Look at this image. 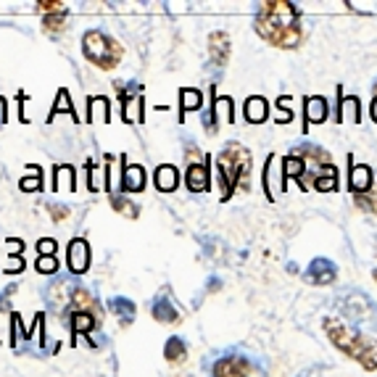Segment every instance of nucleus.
<instances>
[{"label":"nucleus","instance_id":"obj_1","mask_svg":"<svg viewBox=\"0 0 377 377\" xmlns=\"http://www.w3.org/2000/svg\"><path fill=\"white\" fill-rule=\"evenodd\" d=\"M253 26L261 40H267L274 48L293 51L303 42V29H301V11L293 3L285 0H269L264 3L253 19Z\"/></svg>","mask_w":377,"mask_h":377},{"label":"nucleus","instance_id":"obj_2","mask_svg":"<svg viewBox=\"0 0 377 377\" xmlns=\"http://www.w3.org/2000/svg\"><path fill=\"white\" fill-rule=\"evenodd\" d=\"M322 327H325L330 343H333L340 353L351 356L353 362H359L367 372H375L377 369V340L372 338V335L362 333L359 327H351V325H346V322H340L335 317H325Z\"/></svg>","mask_w":377,"mask_h":377},{"label":"nucleus","instance_id":"obj_3","mask_svg":"<svg viewBox=\"0 0 377 377\" xmlns=\"http://www.w3.org/2000/svg\"><path fill=\"white\" fill-rule=\"evenodd\" d=\"M217 171H219L221 201H230L235 190H248L251 153L240 143H227L217 156Z\"/></svg>","mask_w":377,"mask_h":377},{"label":"nucleus","instance_id":"obj_4","mask_svg":"<svg viewBox=\"0 0 377 377\" xmlns=\"http://www.w3.org/2000/svg\"><path fill=\"white\" fill-rule=\"evenodd\" d=\"M335 306L346 319H351V325L377 330V303L367 296L365 290H356V287L343 290L335 299Z\"/></svg>","mask_w":377,"mask_h":377},{"label":"nucleus","instance_id":"obj_5","mask_svg":"<svg viewBox=\"0 0 377 377\" xmlns=\"http://www.w3.org/2000/svg\"><path fill=\"white\" fill-rule=\"evenodd\" d=\"M82 53L85 58L95 64L98 69H114L122 61V45L111 35H106L101 29H90L82 37Z\"/></svg>","mask_w":377,"mask_h":377},{"label":"nucleus","instance_id":"obj_6","mask_svg":"<svg viewBox=\"0 0 377 377\" xmlns=\"http://www.w3.org/2000/svg\"><path fill=\"white\" fill-rule=\"evenodd\" d=\"M208 377H251V362L240 353H224L211 365Z\"/></svg>","mask_w":377,"mask_h":377},{"label":"nucleus","instance_id":"obj_7","mask_svg":"<svg viewBox=\"0 0 377 377\" xmlns=\"http://www.w3.org/2000/svg\"><path fill=\"white\" fill-rule=\"evenodd\" d=\"M335 277H338V267H335V261L325 259V256H317V259L309 264V269L303 272V280L309 283V285H333L335 283Z\"/></svg>","mask_w":377,"mask_h":377},{"label":"nucleus","instance_id":"obj_8","mask_svg":"<svg viewBox=\"0 0 377 377\" xmlns=\"http://www.w3.org/2000/svg\"><path fill=\"white\" fill-rule=\"evenodd\" d=\"M69 309H72V314H92V317L98 319V325L103 322V309H101V303H98V299H95L82 283L74 287L72 301H69Z\"/></svg>","mask_w":377,"mask_h":377},{"label":"nucleus","instance_id":"obj_9","mask_svg":"<svg viewBox=\"0 0 377 377\" xmlns=\"http://www.w3.org/2000/svg\"><path fill=\"white\" fill-rule=\"evenodd\" d=\"M117 90L124 101V122H137L143 119V98H140V85L137 82H117Z\"/></svg>","mask_w":377,"mask_h":377},{"label":"nucleus","instance_id":"obj_10","mask_svg":"<svg viewBox=\"0 0 377 377\" xmlns=\"http://www.w3.org/2000/svg\"><path fill=\"white\" fill-rule=\"evenodd\" d=\"M151 314H153V319L156 322H164V325H177L180 319H183V314L180 309L174 306V301H171L169 290H164V293H158L153 303H151Z\"/></svg>","mask_w":377,"mask_h":377},{"label":"nucleus","instance_id":"obj_11","mask_svg":"<svg viewBox=\"0 0 377 377\" xmlns=\"http://www.w3.org/2000/svg\"><path fill=\"white\" fill-rule=\"evenodd\" d=\"M79 283H74V277H56L53 283H48L45 287V299L51 306H69V301H72V293H74V287Z\"/></svg>","mask_w":377,"mask_h":377},{"label":"nucleus","instance_id":"obj_12","mask_svg":"<svg viewBox=\"0 0 377 377\" xmlns=\"http://www.w3.org/2000/svg\"><path fill=\"white\" fill-rule=\"evenodd\" d=\"M208 53H211V66L224 69L230 61V37L227 32H211L208 35Z\"/></svg>","mask_w":377,"mask_h":377},{"label":"nucleus","instance_id":"obj_13","mask_svg":"<svg viewBox=\"0 0 377 377\" xmlns=\"http://www.w3.org/2000/svg\"><path fill=\"white\" fill-rule=\"evenodd\" d=\"M277 169H283V164L277 161V156H269L267 158V167H264V190L269 198H277V195L285 190V174H277Z\"/></svg>","mask_w":377,"mask_h":377},{"label":"nucleus","instance_id":"obj_14","mask_svg":"<svg viewBox=\"0 0 377 377\" xmlns=\"http://www.w3.org/2000/svg\"><path fill=\"white\" fill-rule=\"evenodd\" d=\"M87 267H90V248L85 240H72L69 243V269L72 274H82L87 272Z\"/></svg>","mask_w":377,"mask_h":377},{"label":"nucleus","instance_id":"obj_15","mask_svg":"<svg viewBox=\"0 0 377 377\" xmlns=\"http://www.w3.org/2000/svg\"><path fill=\"white\" fill-rule=\"evenodd\" d=\"M372 167H367V164H353L351 169H349V187H351L356 195H367L369 193V187H372Z\"/></svg>","mask_w":377,"mask_h":377},{"label":"nucleus","instance_id":"obj_16","mask_svg":"<svg viewBox=\"0 0 377 377\" xmlns=\"http://www.w3.org/2000/svg\"><path fill=\"white\" fill-rule=\"evenodd\" d=\"M185 183L193 193H206L211 183H208V164L201 161V164H190L187 171H185Z\"/></svg>","mask_w":377,"mask_h":377},{"label":"nucleus","instance_id":"obj_17","mask_svg":"<svg viewBox=\"0 0 377 377\" xmlns=\"http://www.w3.org/2000/svg\"><path fill=\"white\" fill-rule=\"evenodd\" d=\"M108 312L117 314L119 317V325L122 327H130L135 322V314H137V306L132 303L130 299H124V296H114V299L108 301Z\"/></svg>","mask_w":377,"mask_h":377},{"label":"nucleus","instance_id":"obj_18","mask_svg":"<svg viewBox=\"0 0 377 377\" xmlns=\"http://www.w3.org/2000/svg\"><path fill=\"white\" fill-rule=\"evenodd\" d=\"M243 114H246V119L251 124L267 122V117H269V103H267V98H261V95H251V98H246Z\"/></svg>","mask_w":377,"mask_h":377},{"label":"nucleus","instance_id":"obj_19","mask_svg":"<svg viewBox=\"0 0 377 377\" xmlns=\"http://www.w3.org/2000/svg\"><path fill=\"white\" fill-rule=\"evenodd\" d=\"M303 114H306V127L309 124H322L327 119V101L322 95H312V98H306V103H303Z\"/></svg>","mask_w":377,"mask_h":377},{"label":"nucleus","instance_id":"obj_20","mask_svg":"<svg viewBox=\"0 0 377 377\" xmlns=\"http://www.w3.org/2000/svg\"><path fill=\"white\" fill-rule=\"evenodd\" d=\"M314 187L319 193H330V190L338 187V169H335V164H325V167H319V169L314 171Z\"/></svg>","mask_w":377,"mask_h":377},{"label":"nucleus","instance_id":"obj_21","mask_svg":"<svg viewBox=\"0 0 377 377\" xmlns=\"http://www.w3.org/2000/svg\"><path fill=\"white\" fill-rule=\"evenodd\" d=\"M122 187L127 193H140L145 187V169L137 167V164H127L124 167V174H122Z\"/></svg>","mask_w":377,"mask_h":377},{"label":"nucleus","instance_id":"obj_22","mask_svg":"<svg viewBox=\"0 0 377 377\" xmlns=\"http://www.w3.org/2000/svg\"><path fill=\"white\" fill-rule=\"evenodd\" d=\"M177 185H180V171L174 169L171 164H161L156 169V187L161 193H171V190H177Z\"/></svg>","mask_w":377,"mask_h":377},{"label":"nucleus","instance_id":"obj_23","mask_svg":"<svg viewBox=\"0 0 377 377\" xmlns=\"http://www.w3.org/2000/svg\"><path fill=\"white\" fill-rule=\"evenodd\" d=\"M164 356H167V362L171 365H183L185 359H187V343L183 338H169L167 340V346H164Z\"/></svg>","mask_w":377,"mask_h":377},{"label":"nucleus","instance_id":"obj_24","mask_svg":"<svg viewBox=\"0 0 377 377\" xmlns=\"http://www.w3.org/2000/svg\"><path fill=\"white\" fill-rule=\"evenodd\" d=\"M283 174L285 180H301L303 185V174H306V161L301 156H287L283 158Z\"/></svg>","mask_w":377,"mask_h":377},{"label":"nucleus","instance_id":"obj_25","mask_svg":"<svg viewBox=\"0 0 377 377\" xmlns=\"http://www.w3.org/2000/svg\"><path fill=\"white\" fill-rule=\"evenodd\" d=\"M111 208L119 211V214H124V217H130V219H137V217H140V208L135 206L127 195H119V193L111 195Z\"/></svg>","mask_w":377,"mask_h":377},{"label":"nucleus","instance_id":"obj_26","mask_svg":"<svg viewBox=\"0 0 377 377\" xmlns=\"http://www.w3.org/2000/svg\"><path fill=\"white\" fill-rule=\"evenodd\" d=\"M201 106H203V95L195 87H185L180 92V111H198Z\"/></svg>","mask_w":377,"mask_h":377},{"label":"nucleus","instance_id":"obj_27","mask_svg":"<svg viewBox=\"0 0 377 377\" xmlns=\"http://www.w3.org/2000/svg\"><path fill=\"white\" fill-rule=\"evenodd\" d=\"M56 190H61V193H72L74 190V169L72 167H58L56 169V185H53Z\"/></svg>","mask_w":377,"mask_h":377},{"label":"nucleus","instance_id":"obj_28","mask_svg":"<svg viewBox=\"0 0 377 377\" xmlns=\"http://www.w3.org/2000/svg\"><path fill=\"white\" fill-rule=\"evenodd\" d=\"M343 119L359 122V101H356V98H343V101H340L338 122H343Z\"/></svg>","mask_w":377,"mask_h":377},{"label":"nucleus","instance_id":"obj_29","mask_svg":"<svg viewBox=\"0 0 377 377\" xmlns=\"http://www.w3.org/2000/svg\"><path fill=\"white\" fill-rule=\"evenodd\" d=\"M95 317L92 314H72V330L74 333H90L92 327H95Z\"/></svg>","mask_w":377,"mask_h":377},{"label":"nucleus","instance_id":"obj_30","mask_svg":"<svg viewBox=\"0 0 377 377\" xmlns=\"http://www.w3.org/2000/svg\"><path fill=\"white\" fill-rule=\"evenodd\" d=\"M214 117L221 122H233V101L230 98H214Z\"/></svg>","mask_w":377,"mask_h":377},{"label":"nucleus","instance_id":"obj_31","mask_svg":"<svg viewBox=\"0 0 377 377\" xmlns=\"http://www.w3.org/2000/svg\"><path fill=\"white\" fill-rule=\"evenodd\" d=\"M90 119L92 122H108V101L106 98H92L90 101Z\"/></svg>","mask_w":377,"mask_h":377},{"label":"nucleus","instance_id":"obj_32","mask_svg":"<svg viewBox=\"0 0 377 377\" xmlns=\"http://www.w3.org/2000/svg\"><path fill=\"white\" fill-rule=\"evenodd\" d=\"M42 26L48 29V32H64V26H66V13H53V16H45L42 19Z\"/></svg>","mask_w":377,"mask_h":377},{"label":"nucleus","instance_id":"obj_33","mask_svg":"<svg viewBox=\"0 0 377 377\" xmlns=\"http://www.w3.org/2000/svg\"><path fill=\"white\" fill-rule=\"evenodd\" d=\"M61 111H66V114H74V106H72V95H69V90L58 92V103L53 106V117H56V114H61Z\"/></svg>","mask_w":377,"mask_h":377},{"label":"nucleus","instance_id":"obj_34","mask_svg":"<svg viewBox=\"0 0 377 377\" xmlns=\"http://www.w3.org/2000/svg\"><path fill=\"white\" fill-rule=\"evenodd\" d=\"M35 6H37V8L45 13V16H53V13H66L64 3H56V0H37Z\"/></svg>","mask_w":377,"mask_h":377},{"label":"nucleus","instance_id":"obj_35","mask_svg":"<svg viewBox=\"0 0 377 377\" xmlns=\"http://www.w3.org/2000/svg\"><path fill=\"white\" fill-rule=\"evenodd\" d=\"M353 201H356V206L359 208H365V211H369V214H375L377 217V195H356V198H353Z\"/></svg>","mask_w":377,"mask_h":377},{"label":"nucleus","instance_id":"obj_36","mask_svg":"<svg viewBox=\"0 0 377 377\" xmlns=\"http://www.w3.org/2000/svg\"><path fill=\"white\" fill-rule=\"evenodd\" d=\"M37 269L42 274H56L58 272V259H56V256H40Z\"/></svg>","mask_w":377,"mask_h":377},{"label":"nucleus","instance_id":"obj_37","mask_svg":"<svg viewBox=\"0 0 377 377\" xmlns=\"http://www.w3.org/2000/svg\"><path fill=\"white\" fill-rule=\"evenodd\" d=\"M40 187H42V180H40V171L35 174V177H32V171H29L26 177H22V190H24V193H32V190H40Z\"/></svg>","mask_w":377,"mask_h":377},{"label":"nucleus","instance_id":"obj_38","mask_svg":"<svg viewBox=\"0 0 377 377\" xmlns=\"http://www.w3.org/2000/svg\"><path fill=\"white\" fill-rule=\"evenodd\" d=\"M37 251L40 256H56V251H58V243L53 240V237H42L37 243Z\"/></svg>","mask_w":377,"mask_h":377},{"label":"nucleus","instance_id":"obj_39","mask_svg":"<svg viewBox=\"0 0 377 377\" xmlns=\"http://www.w3.org/2000/svg\"><path fill=\"white\" fill-rule=\"evenodd\" d=\"M48 214L53 217V221H64L69 217V206H64V203H48Z\"/></svg>","mask_w":377,"mask_h":377},{"label":"nucleus","instance_id":"obj_40","mask_svg":"<svg viewBox=\"0 0 377 377\" xmlns=\"http://www.w3.org/2000/svg\"><path fill=\"white\" fill-rule=\"evenodd\" d=\"M103 177L108 180V174H103V171H98V169H90V190H103L106 187Z\"/></svg>","mask_w":377,"mask_h":377},{"label":"nucleus","instance_id":"obj_41","mask_svg":"<svg viewBox=\"0 0 377 377\" xmlns=\"http://www.w3.org/2000/svg\"><path fill=\"white\" fill-rule=\"evenodd\" d=\"M13 290H16V285H11L6 293H0V312H8V296H11Z\"/></svg>","mask_w":377,"mask_h":377},{"label":"nucleus","instance_id":"obj_42","mask_svg":"<svg viewBox=\"0 0 377 377\" xmlns=\"http://www.w3.org/2000/svg\"><path fill=\"white\" fill-rule=\"evenodd\" d=\"M6 269H8V272H22V269H24V261H22L19 256H16V259H13L11 264L6 267Z\"/></svg>","mask_w":377,"mask_h":377},{"label":"nucleus","instance_id":"obj_43","mask_svg":"<svg viewBox=\"0 0 377 377\" xmlns=\"http://www.w3.org/2000/svg\"><path fill=\"white\" fill-rule=\"evenodd\" d=\"M219 287H221V280H219V277H211V280H208V293H217Z\"/></svg>","mask_w":377,"mask_h":377},{"label":"nucleus","instance_id":"obj_44","mask_svg":"<svg viewBox=\"0 0 377 377\" xmlns=\"http://www.w3.org/2000/svg\"><path fill=\"white\" fill-rule=\"evenodd\" d=\"M22 251V240H8V253H19Z\"/></svg>","mask_w":377,"mask_h":377},{"label":"nucleus","instance_id":"obj_45","mask_svg":"<svg viewBox=\"0 0 377 377\" xmlns=\"http://www.w3.org/2000/svg\"><path fill=\"white\" fill-rule=\"evenodd\" d=\"M6 117H8V106H6V101L0 98V124L6 122Z\"/></svg>","mask_w":377,"mask_h":377},{"label":"nucleus","instance_id":"obj_46","mask_svg":"<svg viewBox=\"0 0 377 377\" xmlns=\"http://www.w3.org/2000/svg\"><path fill=\"white\" fill-rule=\"evenodd\" d=\"M369 114H372V119L377 122V98H372V103H369Z\"/></svg>","mask_w":377,"mask_h":377},{"label":"nucleus","instance_id":"obj_47","mask_svg":"<svg viewBox=\"0 0 377 377\" xmlns=\"http://www.w3.org/2000/svg\"><path fill=\"white\" fill-rule=\"evenodd\" d=\"M372 280L377 283V269H372Z\"/></svg>","mask_w":377,"mask_h":377},{"label":"nucleus","instance_id":"obj_48","mask_svg":"<svg viewBox=\"0 0 377 377\" xmlns=\"http://www.w3.org/2000/svg\"><path fill=\"white\" fill-rule=\"evenodd\" d=\"M375 98H377V85H375Z\"/></svg>","mask_w":377,"mask_h":377}]
</instances>
